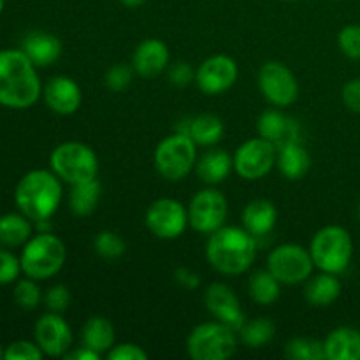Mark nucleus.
<instances>
[{
  "label": "nucleus",
  "instance_id": "1",
  "mask_svg": "<svg viewBox=\"0 0 360 360\" xmlns=\"http://www.w3.org/2000/svg\"><path fill=\"white\" fill-rule=\"evenodd\" d=\"M37 67L21 49H0V105L28 109L41 98Z\"/></svg>",
  "mask_w": 360,
  "mask_h": 360
},
{
  "label": "nucleus",
  "instance_id": "2",
  "mask_svg": "<svg viewBox=\"0 0 360 360\" xmlns=\"http://www.w3.org/2000/svg\"><path fill=\"white\" fill-rule=\"evenodd\" d=\"M204 255L217 273L239 276L255 262L257 239L246 229L224 225L207 236Z\"/></svg>",
  "mask_w": 360,
  "mask_h": 360
},
{
  "label": "nucleus",
  "instance_id": "3",
  "mask_svg": "<svg viewBox=\"0 0 360 360\" xmlns=\"http://www.w3.org/2000/svg\"><path fill=\"white\" fill-rule=\"evenodd\" d=\"M62 179L53 171L34 169L18 181L14 190V202L20 213L32 221L49 220L58 211L62 202Z\"/></svg>",
  "mask_w": 360,
  "mask_h": 360
},
{
  "label": "nucleus",
  "instance_id": "4",
  "mask_svg": "<svg viewBox=\"0 0 360 360\" xmlns=\"http://www.w3.org/2000/svg\"><path fill=\"white\" fill-rule=\"evenodd\" d=\"M65 243L51 232H37L32 236L21 250L20 262L25 276L44 281L56 276L65 266Z\"/></svg>",
  "mask_w": 360,
  "mask_h": 360
},
{
  "label": "nucleus",
  "instance_id": "5",
  "mask_svg": "<svg viewBox=\"0 0 360 360\" xmlns=\"http://www.w3.org/2000/svg\"><path fill=\"white\" fill-rule=\"evenodd\" d=\"M313 264L319 271L343 274L354 255V241L350 232L341 225H326L313 236L309 243Z\"/></svg>",
  "mask_w": 360,
  "mask_h": 360
},
{
  "label": "nucleus",
  "instance_id": "6",
  "mask_svg": "<svg viewBox=\"0 0 360 360\" xmlns=\"http://www.w3.org/2000/svg\"><path fill=\"white\" fill-rule=\"evenodd\" d=\"M236 352V330L218 320L199 323L186 338V354L193 360H227L234 357Z\"/></svg>",
  "mask_w": 360,
  "mask_h": 360
},
{
  "label": "nucleus",
  "instance_id": "7",
  "mask_svg": "<svg viewBox=\"0 0 360 360\" xmlns=\"http://www.w3.org/2000/svg\"><path fill=\"white\" fill-rule=\"evenodd\" d=\"M49 167L63 183L72 186L76 183L97 178L98 158L88 144L79 141H67L51 151Z\"/></svg>",
  "mask_w": 360,
  "mask_h": 360
},
{
  "label": "nucleus",
  "instance_id": "8",
  "mask_svg": "<svg viewBox=\"0 0 360 360\" xmlns=\"http://www.w3.org/2000/svg\"><path fill=\"white\" fill-rule=\"evenodd\" d=\"M153 162L162 178L167 181H181L195 169L197 144L192 137L176 130L157 144Z\"/></svg>",
  "mask_w": 360,
  "mask_h": 360
},
{
  "label": "nucleus",
  "instance_id": "9",
  "mask_svg": "<svg viewBox=\"0 0 360 360\" xmlns=\"http://www.w3.org/2000/svg\"><path fill=\"white\" fill-rule=\"evenodd\" d=\"M313 264L309 248L297 243H283L273 248L267 255V271L281 285L304 283L313 274Z\"/></svg>",
  "mask_w": 360,
  "mask_h": 360
},
{
  "label": "nucleus",
  "instance_id": "10",
  "mask_svg": "<svg viewBox=\"0 0 360 360\" xmlns=\"http://www.w3.org/2000/svg\"><path fill=\"white\" fill-rule=\"evenodd\" d=\"M188 224L199 234H213L224 227L229 214L227 197L218 188L207 186L199 190L188 204Z\"/></svg>",
  "mask_w": 360,
  "mask_h": 360
},
{
  "label": "nucleus",
  "instance_id": "11",
  "mask_svg": "<svg viewBox=\"0 0 360 360\" xmlns=\"http://www.w3.org/2000/svg\"><path fill=\"white\" fill-rule=\"evenodd\" d=\"M257 84L262 97L274 108H288L299 97V83L295 74L285 63L271 60L259 70Z\"/></svg>",
  "mask_w": 360,
  "mask_h": 360
},
{
  "label": "nucleus",
  "instance_id": "12",
  "mask_svg": "<svg viewBox=\"0 0 360 360\" xmlns=\"http://www.w3.org/2000/svg\"><path fill=\"white\" fill-rule=\"evenodd\" d=\"M278 148L264 137L245 141L234 153V171L245 181H259L266 178L276 165Z\"/></svg>",
  "mask_w": 360,
  "mask_h": 360
},
{
  "label": "nucleus",
  "instance_id": "13",
  "mask_svg": "<svg viewBox=\"0 0 360 360\" xmlns=\"http://www.w3.org/2000/svg\"><path fill=\"white\" fill-rule=\"evenodd\" d=\"M144 224L155 238L172 241L183 236V232L190 225L188 210L179 200L162 197L150 204L144 214Z\"/></svg>",
  "mask_w": 360,
  "mask_h": 360
},
{
  "label": "nucleus",
  "instance_id": "14",
  "mask_svg": "<svg viewBox=\"0 0 360 360\" xmlns=\"http://www.w3.org/2000/svg\"><path fill=\"white\" fill-rule=\"evenodd\" d=\"M239 77V67L232 56L218 53L204 60L195 70L197 88L204 95H220L231 90Z\"/></svg>",
  "mask_w": 360,
  "mask_h": 360
},
{
  "label": "nucleus",
  "instance_id": "15",
  "mask_svg": "<svg viewBox=\"0 0 360 360\" xmlns=\"http://www.w3.org/2000/svg\"><path fill=\"white\" fill-rule=\"evenodd\" d=\"M35 343L48 357H62L72 347V329L62 313L49 311L34 326Z\"/></svg>",
  "mask_w": 360,
  "mask_h": 360
},
{
  "label": "nucleus",
  "instance_id": "16",
  "mask_svg": "<svg viewBox=\"0 0 360 360\" xmlns=\"http://www.w3.org/2000/svg\"><path fill=\"white\" fill-rule=\"evenodd\" d=\"M204 304L206 309L225 326L232 327L238 333L246 322V315L241 308L238 295L234 294L229 285L225 283H211L204 290Z\"/></svg>",
  "mask_w": 360,
  "mask_h": 360
},
{
  "label": "nucleus",
  "instance_id": "17",
  "mask_svg": "<svg viewBox=\"0 0 360 360\" xmlns=\"http://www.w3.org/2000/svg\"><path fill=\"white\" fill-rule=\"evenodd\" d=\"M42 98L53 112L69 116L79 109L83 102V91L72 77L53 76L42 86Z\"/></svg>",
  "mask_w": 360,
  "mask_h": 360
},
{
  "label": "nucleus",
  "instance_id": "18",
  "mask_svg": "<svg viewBox=\"0 0 360 360\" xmlns=\"http://www.w3.org/2000/svg\"><path fill=\"white\" fill-rule=\"evenodd\" d=\"M169 60H171V55H169L167 44L160 39L150 37L136 46L130 63L137 76L143 79H153L167 70Z\"/></svg>",
  "mask_w": 360,
  "mask_h": 360
},
{
  "label": "nucleus",
  "instance_id": "19",
  "mask_svg": "<svg viewBox=\"0 0 360 360\" xmlns=\"http://www.w3.org/2000/svg\"><path fill=\"white\" fill-rule=\"evenodd\" d=\"M257 132L276 148L287 143H294V141H301V125L278 109H267L259 116Z\"/></svg>",
  "mask_w": 360,
  "mask_h": 360
},
{
  "label": "nucleus",
  "instance_id": "20",
  "mask_svg": "<svg viewBox=\"0 0 360 360\" xmlns=\"http://www.w3.org/2000/svg\"><path fill=\"white\" fill-rule=\"evenodd\" d=\"M21 51L37 69L53 65L62 55V41L55 34L35 30L21 39Z\"/></svg>",
  "mask_w": 360,
  "mask_h": 360
},
{
  "label": "nucleus",
  "instance_id": "21",
  "mask_svg": "<svg viewBox=\"0 0 360 360\" xmlns=\"http://www.w3.org/2000/svg\"><path fill=\"white\" fill-rule=\"evenodd\" d=\"M243 229L250 232L255 239L271 234L278 224V210L271 200L255 199L248 202L241 214Z\"/></svg>",
  "mask_w": 360,
  "mask_h": 360
},
{
  "label": "nucleus",
  "instance_id": "22",
  "mask_svg": "<svg viewBox=\"0 0 360 360\" xmlns=\"http://www.w3.org/2000/svg\"><path fill=\"white\" fill-rule=\"evenodd\" d=\"M178 132H183L192 137V141L197 146L211 148L221 141L225 125L221 118H218L217 115L204 112V115H197L195 118H190L185 123H181Z\"/></svg>",
  "mask_w": 360,
  "mask_h": 360
},
{
  "label": "nucleus",
  "instance_id": "23",
  "mask_svg": "<svg viewBox=\"0 0 360 360\" xmlns=\"http://www.w3.org/2000/svg\"><path fill=\"white\" fill-rule=\"evenodd\" d=\"M304 299L315 308H327L334 304L341 295V281L338 274L320 271L319 274H311L304 281Z\"/></svg>",
  "mask_w": 360,
  "mask_h": 360
},
{
  "label": "nucleus",
  "instance_id": "24",
  "mask_svg": "<svg viewBox=\"0 0 360 360\" xmlns=\"http://www.w3.org/2000/svg\"><path fill=\"white\" fill-rule=\"evenodd\" d=\"M234 171V158L220 148H211L197 160L195 172L200 181L207 186H214L224 183Z\"/></svg>",
  "mask_w": 360,
  "mask_h": 360
},
{
  "label": "nucleus",
  "instance_id": "25",
  "mask_svg": "<svg viewBox=\"0 0 360 360\" xmlns=\"http://www.w3.org/2000/svg\"><path fill=\"white\" fill-rule=\"evenodd\" d=\"M327 360H360V330L338 327L323 340Z\"/></svg>",
  "mask_w": 360,
  "mask_h": 360
},
{
  "label": "nucleus",
  "instance_id": "26",
  "mask_svg": "<svg viewBox=\"0 0 360 360\" xmlns=\"http://www.w3.org/2000/svg\"><path fill=\"white\" fill-rule=\"evenodd\" d=\"M276 165L285 178L290 181H299L308 174L311 167V157L301 141H294L278 148Z\"/></svg>",
  "mask_w": 360,
  "mask_h": 360
},
{
  "label": "nucleus",
  "instance_id": "27",
  "mask_svg": "<svg viewBox=\"0 0 360 360\" xmlns=\"http://www.w3.org/2000/svg\"><path fill=\"white\" fill-rule=\"evenodd\" d=\"M81 340L84 347L91 348L97 354H108L115 347V326L105 316H90L81 327Z\"/></svg>",
  "mask_w": 360,
  "mask_h": 360
},
{
  "label": "nucleus",
  "instance_id": "28",
  "mask_svg": "<svg viewBox=\"0 0 360 360\" xmlns=\"http://www.w3.org/2000/svg\"><path fill=\"white\" fill-rule=\"evenodd\" d=\"M32 220L23 213H7L0 217V246L20 248L32 238Z\"/></svg>",
  "mask_w": 360,
  "mask_h": 360
},
{
  "label": "nucleus",
  "instance_id": "29",
  "mask_svg": "<svg viewBox=\"0 0 360 360\" xmlns=\"http://www.w3.org/2000/svg\"><path fill=\"white\" fill-rule=\"evenodd\" d=\"M102 186L97 178L88 179V181L76 183L72 185L69 193V206L76 217H88L97 210V204L101 200Z\"/></svg>",
  "mask_w": 360,
  "mask_h": 360
},
{
  "label": "nucleus",
  "instance_id": "30",
  "mask_svg": "<svg viewBox=\"0 0 360 360\" xmlns=\"http://www.w3.org/2000/svg\"><path fill=\"white\" fill-rule=\"evenodd\" d=\"M248 294L259 306H271L280 299L281 283L269 271H257L248 281Z\"/></svg>",
  "mask_w": 360,
  "mask_h": 360
},
{
  "label": "nucleus",
  "instance_id": "31",
  "mask_svg": "<svg viewBox=\"0 0 360 360\" xmlns=\"http://www.w3.org/2000/svg\"><path fill=\"white\" fill-rule=\"evenodd\" d=\"M276 327L273 320L267 316H257V319L246 320L241 329L238 330L239 340L248 348H262L273 341Z\"/></svg>",
  "mask_w": 360,
  "mask_h": 360
},
{
  "label": "nucleus",
  "instance_id": "32",
  "mask_svg": "<svg viewBox=\"0 0 360 360\" xmlns=\"http://www.w3.org/2000/svg\"><path fill=\"white\" fill-rule=\"evenodd\" d=\"M285 357L290 360H326L323 341L313 338H292L285 345Z\"/></svg>",
  "mask_w": 360,
  "mask_h": 360
},
{
  "label": "nucleus",
  "instance_id": "33",
  "mask_svg": "<svg viewBox=\"0 0 360 360\" xmlns=\"http://www.w3.org/2000/svg\"><path fill=\"white\" fill-rule=\"evenodd\" d=\"M94 248L105 260H118L127 252V245L123 238L112 231L98 232L94 239Z\"/></svg>",
  "mask_w": 360,
  "mask_h": 360
},
{
  "label": "nucleus",
  "instance_id": "34",
  "mask_svg": "<svg viewBox=\"0 0 360 360\" xmlns=\"http://www.w3.org/2000/svg\"><path fill=\"white\" fill-rule=\"evenodd\" d=\"M14 301L20 306L21 309H27V311H32V309L37 308L42 301V292L39 288L37 280H32V278H23V280H18L16 285H14Z\"/></svg>",
  "mask_w": 360,
  "mask_h": 360
},
{
  "label": "nucleus",
  "instance_id": "35",
  "mask_svg": "<svg viewBox=\"0 0 360 360\" xmlns=\"http://www.w3.org/2000/svg\"><path fill=\"white\" fill-rule=\"evenodd\" d=\"M134 76H136V70H134L132 63H115V65L109 67L104 74V84L108 90L111 91H123L130 86Z\"/></svg>",
  "mask_w": 360,
  "mask_h": 360
},
{
  "label": "nucleus",
  "instance_id": "36",
  "mask_svg": "<svg viewBox=\"0 0 360 360\" xmlns=\"http://www.w3.org/2000/svg\"><path fill=\"white\" fill-rule=\"evenodd\" d=\"M338 46L341 53L352 60H360V25L352 23L341 28L338 34Z\"/></svg>",
  "mask_w": 360,
  "mask_h": 360
},
{
  "label": "nucleus",
  "instance_id": "37",
  "mask_svg": "<svg viewBox=\"0 0 360 360\" xmlns=\"http://www.w3.org/2000/svg\"><path fill=\"white\" fill-rule=\"evenodd\" d=\"M44 357L42 350L39 348V345L32 343V341H14L9 347L6 348V354H4V359L6 360H41Z\"/></svg>",
  "mask_w": 360,
  "mask_h": 360
},
{
  "label": "nucleus",
  "instance_id": "38",
  "mask_svg": "<svg viewBox=\"0 0 360 360\" xmlns=\"http://www.w3.org/2000/svg\"><path fill=\"white\" fill-rule=\"evenodd\" d=\"M20 273H23L20 259L7 248H0V285H9L18 281Z\"/></svg>",
  "mask_w": 360,
  "mask_h": 360
},
{
  "label": "nucleus",
  "instance_id": "39",
  "mask_svg": "<svg viewBox=\"0 0 360 360\" xmlns=\"http://www.w3.org/2000/svg\"><path fill=\"white\" fill-rule=\"evenodd\" d=\"M44 302L48 306L49 311L55 313H63L69 309L70 306V292L65 285H53L51 288H48L44 295Z\"/></svg>",
  "mask_w": 360,
  "mask_h": 360
},
{
  "label": "nucleus",
  "instance_id": "40",
  "mask_svg": "<svg viewBox=\"0 0 360 360\" xmlns=\"http://www.w3.org/2000/svg\"><path fill=\"white\" fill-rule=\"evenodd\" d=\"M108 360H148V352L136 343L115 345L105 354Z\"/></svg>",
  "mask_w": 360,
  "mask_h": 360
},
{
  "label": "nucleus",
  "instance_id": "41",
  "mask_svg": "<svg viewBox=\"0 0 360 360\" xmlns=\"http://www.w3.org/2000/svg\"><path fill=\"white\" fill-rule=\"evenodd\" d=\"M167 74L169 81L178 88H185L195 81V69L188 62H176L174 65L167 67Z\"/></svg>",
  "mask_w": 360,
  "mask_h": 360
},
{
  "label": "nucleus",
  "instance_id": "42",
  "mask_svg": "<svg viewBox=\"0 0 360 360\" xmlns=\"http://www.w3.org/2000/svg\"><path fill=\"white\" fill-rule=\"evenodd\" d=\"M341 98H343L345 108L360 115V77L348 81L345 84L343 91H341Z\"/></svg>",
  "mask_w": 360,
  "mask_h": 360
},
{
  "label": "nucleus",
  "instance_id": "43",
  "mask_svg": "<svg viewBox=\"0 0 360 360\" xmlns=\"http://www.w3.org/2000/svg\"><path fill=\"white\" fill-rule=\"evenodd\" d=\"M174 280L179 287L186 288V290H193V288H197L200 285L199 274L190 271L188 267H178L174 273Z\"/></svg>",
  "mask_w": 360,
  "mask_h": 360
},
{
  "label": "nucleus",
  "instance_id": "44",
  "mask_svg": "<svg viewBox=\"0 0 360 360\" xmlns=\"http://www.w3.org/2000/svg\"><path fill=\"white\" fill-rule=\"evenodd\" d=\"M65 360H98L101 359V354L94 352L91 348L88 347H79V348H74V350H69L65 355H63Z\"/></svg>",
  "mask_w": 360,
  "mask_h": 360
},
{
  "label": "nucleus",
  "instance_id": "45",
  "mask_svg": "<svg viewBox=\"0 0 360 360\" xmlns=\"http://www.w3.org/2000/svg\"><path fill=\"white\" fill-rule=\"evenodd\" d=\"M120 2H122L125 7H139L143 6L146 0H120Z\"/></svg>",
  "mask_w": 360,
  "mask_h": 360
},
{
  "label": "nucleus",
  "instance_id": "46",
  "mask_svg": "<svg viewBox=\"0 0 360 360\" xmlns=\"http://www.w3.org/2000/svg\"><path fill=\"white\" fill-rule=\"evenodd\" d=\"M4 6H6V0H0V14H2V11H4Z\"/></svg>",
  "mask_w": 360,
  "mask_h": 360
},
{
  "label": "nucleus",
  "instance_id": "47",
  "mask_svg": "<svg viewBox=\"0 0 360 360\" xmlns=\"http://www.w3.org/2000/svg\"><path fill=\"white\" fill-rule=\"evenodd\" d=\"M4 354H6V350H4L2 345H0V359H4Z\"/></svg>",
  "mask_w": 360,
  "mask_h": 360
},
{
  "label": "nucleus",
  "instance_id": "48",
  "mask_svg": "<svg viewBox=\"0 0 360 360\" xmlns=\"http://www.w3.org/2000/svg\"><path fill=\"white\" fill-rule=\"evenodd\" d=\"M357 217H359V220H360V202H359V206H357Z\"/></svg>",
  "mask_w": 360,
  "mask_h": 360
},
{
  "label": "nucleus",
  "instance_id": "49",
  "mask_svg": "<svg viewBox=\"0 0 360 360\" xmlns=\"http://www.w3.org/2000/svg\"><path fill=\"white\" fill-rule=\"evenodd\" d=\"M287 2H295V0H287Z\"/></svg>",
  "mask_w": 360,
  "mask_h": 360
}]
</instances>
